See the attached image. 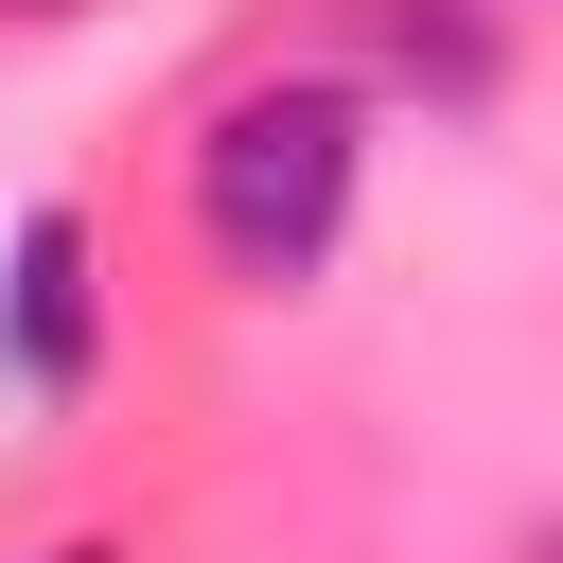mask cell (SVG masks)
Wrapping results in <instances>:
<instances>
[{
    "label": "cell",
    "mask_w": 563,
    "mask_h": 563,
    "mask_svg": "<svg viewBox=\"0 0 563 563\" xmlns=\"http://www.w3.org/2000/svg\"><path fill=\"white\" fill-rule=\"evenodd\" d=\"M194 229L229 282H317V246L352 229V88H246L194 141Z\"/></svg>",
    "instance_id": "6da1fadb"
},
{
    "label": "cell",
    "mask_w": 563,
    "mask_h": 563,
    "mask_svg": "<svg viewBox=\"0 0 563 563\" xmlns=\"http://www.w3.org/2000/svg\"><path fill=\"white\" fill-rule=\"evenodd\" d=\"M35 563H106V545H35Z\"/></svg>",
    "instance_id": "277c9868"
},
{
    "label": "cell",
    "mask_w": 563,
    "mask_h": 563,
    "mask_svg": "<svg viewBox=\"0 0 563 563\" xmlns=\"http://www.w3.org/2000/svg\"><path fill=\"white\" fill-rule=\"evenodd\" d=\"M545 563H563V528H545Z\"/></svg>",
    "instance_id": "5b68a950"
},
{
    "label": "cell",
    "mask_w": 563,
    "mask_h": 563,
    "mask_svg": "<svg viewBox=\"0 0 563 563\" xmlns=\"http://www.w3.org/2000/svg\"><path fill=\"white\" fill-rule=\"evenodd\" d=\"M0 369L35 405L88 387V211H18V282H0Z\"/></svg>",
    "instance_id": "7a4b0ae2"
},
{
    "label": "cell",
    "mask_w": 563,
    "mask_h": 563,
    "mask_svg": "<svg viewBox=\"0 0 563 563\" xmlns=\"http://www.w3.org/2000/svg\"><path fill=\"white\" fill-rule=\"evenodd\" d=\"M387 70H405V88H440V106H475V88H493V35H475V18H440V0H387Z\"/></svg>",
    "instance_id": "3957f363"
}]
</instances>
